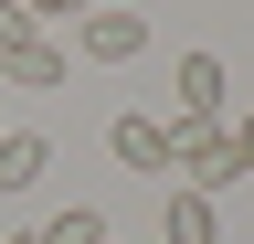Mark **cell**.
<instances>
[{
    "mask_svg": "<svg viewBox=\"0 0 254 244\" xmlns=\"http://www.w3.org/2000/svg\"><path fill=\"white\" fill-rule=\"evenodd\" d=\"M11 244H43V234H11Z\"/></svg>",
    "mask_w": 254,
    "mask_h": 244,
    "instance_id": "12",
    "label": "cell"
},
{
    "mask_svg": "<svg viewBox=\"0 0 254 244\" xmlns=\"http://www.w3.org/2000/svg\"><path fill=\"white\" fill-rule=\"evenodd\" d=\"M21 32H43V21H32L21 0H0V43H21Z\"/></svg>",
    "mask_w": 254,
    "mask_h": 244,
    "instance_id": "11",
    "label": "cell"
},
{
    "mask_svg": "<svg viewBox=\"0 0 254 244\" xmlns=\"http://www.w3.org/2000/svg\"><path fill=\"white\" fill-rule=\"evenodd\" d=\"M170 117H222V53H180V75H170Z\"/></svg>",
    "mask_w": 254,
    "mask_h": 244,
    "instance_id": "6",
    "label": "cell"
},
{
    "mask_svg": "<svg viewBox=\"0 0 254 244\" xmlns=\"http://www.w3.org/2000/svg\"><path fill=\"white\" fill-rule=\"evenodd\" d=\"M106 160H117V170H170V117L127 106L117 128H106Z\"/></svg>",
    "mask_w": 254,
    "mask_h": 244,
    "instance_id": "2",
    "label": "cell"
},
{
    "mask_svg": "<svg viewBox=\"0 0 254 244\" xmlns=\"http://www.w3.org/2000/svg\"><path fill=\"white\" fill-rule=\"evenodd\" d=\"M74 32H85V64H138L148 53V21L138 11H85Z\"/></svg>",
    "mask_w": 254,
    "mask_h": 244,
    "instance_id": "3",
    "label": "cell"
},
{
    "mask_svg": "<svg viewBox=\"0 0 254 244\" xmlns=\"http://www.w3.org/2000/svg\"><path fill=\"white\" fill-rule=\"evenodd\" d=\"M21 11H32V21H85L95 0H21Z\"/></svg>",
    "mask_w": 254,
    "mask_h": 244,
    "instance_id": "10",
    "label": "cell"
},
{
    "mask_svg": "<svg viewBox=\"0 0 254 244\" xmlns=\"http://www.w3.org/2000/svg\"><path fill=\"white\" fill-rule=\"evenodd\" d=\"M170 170L190 180V191H244L233 149H222V117H170Z\"/></svg>",
    "mask_w": 254,
    "mask_h": 244,
    "instance_id": "1",
    "label": "cell"
},
{
    "mask_svg": "<svg viewBox=\"0 0 254 244\" xmlns=\"http://www.w3.org/2000/svg\"><path fill=\"white\" fill-rule=\"evenodd\" d=\"M159 223H170L159 244H212V234H222V212H212V191H190V180H170V191H159Z\"/></svg>",
    "mask_w": 254,
    "mask_h": 244,
    "instance_id": "5",
    "label": "cell"
},
{
    "mask_svg": "<svg viewBox=\"0 0 254 244\" xmlns=\"http://www.w3.org/2000/svg\"><path fill=\"white\" fill-rule=\"evenodd\" d=\"M222 149H233V180H254V106L222 117Z\"/></svg>",
    "mask_w": 254,
    "mask_h": 244,
    "instance_id": "9",
    "label": "cell"
},
{
    "mask_svg": "<svg viewBox=\"0 0 254 244\" xmlns=\"http://www.w3.org/2000/svg\"><path fill=\"white\" fill-rule=\"evenodd\" d=\"M43 244H106V212H74V202H64L53 223H43Z\"/></svg>",
    "mask_w": 254,
    "mask_h": 244,
    "instance_id": "8",
    "label": "cell"
},
{
    "mask_svg": "<svg viewBox=\"0 0 254 244\" xmlns=\"http://www.w3.org/2000/svg\"><path fill=\"white\" fill-rule=\"evenodd\" d=\"M0 85H21V96L64 85V43H53V32H21V43H0Z\"/></svg>",
    "mask_w": 254,
    "mask_h": 244,
    "instance_id": "4",
    "label": "cell"
},
{
    "mask_svg": "<svg viewBox=\"0 0 254 244\" xmlns=\"http://www.w3.org/2000/svg\"><path fill=\"white\" fill-rule=\"evenodd\" d=\"M0 138H11V128H0Z\"/></svg>",
    "mask_w": 254,
    "mask_h": 244,
    "instance_id": "13",
    "label": "cell"
},
{
    "mask_svg": "<svg viewBox=\"0 0 254 244\" xmlns=\"http://www.w3.org/2000/svg\"><path fill=\"white\" fill-rule=\"evenodd\" d=\"M43 170H53V149L32 138V128H11V138H0V191H32Z\"/></svg>",
    "mask_w": 254,
    "mask_h": 244,
    "instance_id": "7",
    "label": "cell"
}]
</instances>
